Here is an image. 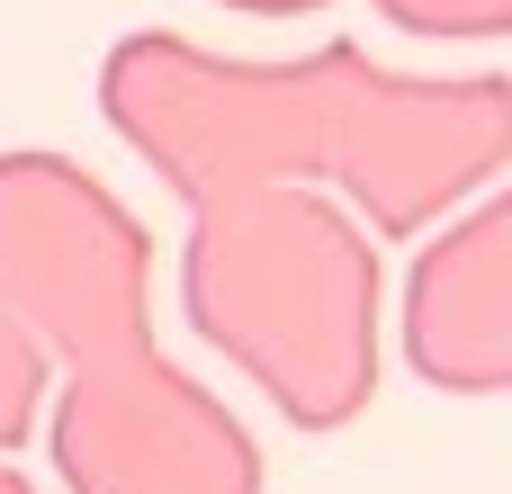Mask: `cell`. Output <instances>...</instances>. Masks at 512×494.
Returning <instances> with one entry per match:
<instances>
[{
  "instance_id": "obj_5",
  "label": "cell",
  "mask_w": 512,
  "mask_h": 494,
  "mask_svg": "<svg viewBox=\"0 0 512 494\" xmlns=\"http://www.w3.org/2000/svg\"><path fill=\"white\" fill-rule=\"evenodd\" d=\"M216 9H243V18H297V9H324V0H216ZM387 27L405 36H468V45H495L512 27V0H378Z\"/></svg>"
},
{
  "instance_id": "obj_6",
  "label": "cell",
  "mask_w": 512,
  "mask_h": 494,
  "mask_svg": "<svg viewBox=\"0 0 512 494\" xmlns=\"http://www.w3.org/2000/svg\"><path fill=\"white\" fill-rule=\"evenodd\" d=\"M36 405H45V360H36V351H27V333L0 315V450H18V441H27Z\"/></svg>"
},
{
  "instance_id": "obj_4",
  "label": "cell",
  "mask_w": 512,
  "mask_h": 494,
  "mask_svg": "<svg viewBox=\"0 0 512 494\" xmlns=\"http://www.w3.org/2000/svg\"><path fill=\"white\" fill-rule=\"evenodd\" d=\"M405 360L450 396L512 387V207L486 189L405 279Z\"/></svg>"
},
{
  "instance_id": "obj_7",
  "label": "cell",
  "mask_w": 512,
  "mask_h": 494,
  "mask_svg": "<svg viewBox=\"0 0 512 494\" xmlns=\"http://www.w3.org/2000/svg\"><path fill=\"white\" fill-rule=\"evenodd\" d=\"M0 494H36V486H27V477H18V468H9V459H0Z\"/></svg>"
},
{
  "instance_id": "obj_3",
  "label": "cell",
  "mask_w": 512,
  "mask_h": 494,
  "mask_svg": "<svg viewBox=\"0 0 512 494\" xmlns=\"http://www.w3.org/2000/svg\"><path fill=\"white\" fill-rule=\"evenodd\" d=\"M180 306L207 351H225L297 432H342L378 396V243L369 225L306 189L252 180L189 198Z\"/></svg>"
},
{
  "instance_id": "obj_1",
  "label": "cell",
  "mask_w": 512,
  "mask_h": 494,
  "mask_svg": "<svg viewBox=\"0 0 512 494\" xmlns=\"http://www.w3.org/2000/svg\"><path fill=\"white\" fill-rule=\"evenodd\" d=\"M99 117L180 189L306 180L342 189L369 234H423L486 198L512 153V81L486 72H387L351 36L306 63H243L189 36L135 27L99 63Z\"/></svg>"
},
{
  "instance_id": "obj_2",
  "label": "cell",
  "mask_w": 512,
  "mask_h": 494,
  "mask_svg": "<svg viewBox=\"0 0 512 494\" xmlns=\"http://www.w3.org/2000/svg\"><path fill=\"white\" fill-rule=\"evenodd\" d=\"M153 243L126 198L27 144L0 153V315L54 378V477L72 494H261V450L162 342Z\"/></svg>"
}]
</instances>
